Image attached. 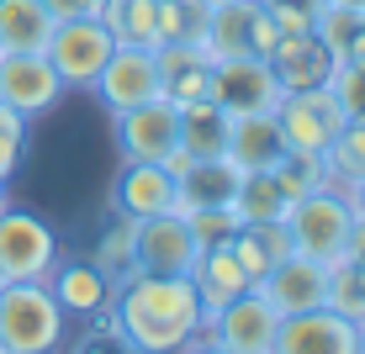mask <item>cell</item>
Masks as SVG:
<instances>
[{"instance_id":"1","label":"cell","mask_w":365,"mask_h":354,"mask_svg":"<svg viewBox=\"0 0 365 354\" xmlns=\"http://www.w3.org/2000/svg\"><path fill=\"white\" fill-rule=\"evenodd\" d=\"M106 318L138 354H180L207 323L191 275H148V270H128L111 286Z\"/></svg>"},{"instance_id":"2","label":"cell","mask_w":365,"mask_h":354,"mask_svg":"<svg viewBox=\"0 0 365 354\" xmlns=\"http://www.w3.org/2000/svg\"><path fill=\"white\" fill-rule=\"evenodd\" d=\"M69 338V312L53 301L48 281L0 286V349L6 354H58Z\"/></svg>"},{"instance_id":"3","label":"cell","mask_w":365,"mask_h":354,"mask_svg":"<svg viewBox=\"0 0 365 354\" xmlns=\"http://www.w3.org/2000/svg\"><path fill=\"white\" fill-rule=\"evenodd\" d=\"M281 222H286V233H292L297 254L339 264V259H344V249H349V233H355V207H349L344 185H323V191L292 201Z\"/></svg>"},{"instance_id":"4","label":"cell","mask_w":365,"mask_h":354,"mask_svg":"<svg viewBox=\"0 0 365 354\" xmlns=\"http://www.w3.org/2000/svg\"><path fill=\"white\" fill-rule=\"evenodd\" d=\"M58 264V233L37 212L0 207V286L11 281H48Z\"/></svg>"},{"instance_id":"5","label":"cell","mask_w":365,"mask_h":354,"mask_svg":"<svg viewBox=\"0 0 365 354\" xmlns=\"http://www.w3.org/2000/svg\"><path fill=\"white\" fill-rule=\"evenodd\" d=\"M111 48H117V37L106 32L101 16H74V21H53V37H48L43 58L64 80V90H91L96 74L106 69Z\"/></svg>"},{"instance_id":"6","label":"cell","mask_w":365,"mask_h":354,"mask_svg":"<svg viewBox=\"0 0 365 354\" xmlns=\"http://www.w3.org/2000/svg\"><path fill=\"white\" fill-rule=\"evenodd\" d=\"M207 100L222 111V117H259V111H275L281 100V85L265 58L238 53V58H212V80H207Z\"/></svg>"},{"instance_id":"7","label":"cell","mask_w":365,"mask_h":354,"mask_svg":"<svg viewBox=\"0 0 365 354\" xmlns=\"http://www.w3.org/2000/svg\"><path fill=\"white\" fill-rule=\"evenodd\" d=\"M275 43H281V27H275V16L259 0H222V6H212L207 43L201 48H207L212 58H238V53L265 58Z\"/></svg>"},{"instance_id":"8","label":"cell","mask_w":365,"mask_h":354,"mask_svg":"<svg viewBox=\"0 0 365 354\" xmlns=\"http://www.w3.org/2000/svg\"><path fill=\"white\" fill-rule=\"evenodd\" d=\"M91 90H96V100L111 111V117L143 106V100H154V95H165V85H159V53L154 48H138V43H117Z\"/></svg>"},{"instance_id":"9","label":"cell","mask_w":365,"mask_h":354,"mask_svg":"<svg viewBox=\"0 0 365 354\" xmlns=\"http://www.w3.org/2000/svg\"><path fill=\"white\" fill-rule=\"evenodd\" d=\"M275 127H281V143L286 148H302V154H323L329 148V137L339 132V122H344V111H339V100L329 85H318V90H292L275 100Z\"/></svg>"},{"instance_id":"10","label":"cell","mask_w":365,"mask_h":354,"mask_svg":"<svg viewBox=\"0 0 365 354\" xmlns=\"http://www.w3.org/2000/svg\"><path fill=\"white\" fill-rule=\"evenodd\" d=\"M111 137H117L122 159H148V164H165V154L180 143V106L165 95L143 100L133 111H117L111 117Z\"/></svg>"},{"instance_id":"11","label":"cell","mask_w":365,"mask_h":354,"mask_svg":"<svg viewBox=\"0 0 365 354\" xmlns=\"http://www.w3.org/2000/svg\"><path fill=\"white\" fill-rule=\"evenodd\" d=\"M270 354H360V323L334 307L292 312L275 328Z\"/></svg>"},{"instance_id":"12","label":"cell","mask_w":365,"mask_h":354,"mask_svg":"<svg viewBox=\"0 0 365 354\" xmlns=\"http://www.w3.org/2000/svg\"><path fill=\"white\" fill-rule=\"evenodd\" d=\"M201 259L185 212H165V217H143L133 233V270L148 275H191V264Z\"/></svg>"},{"instance_id":"13","label":"cell","mask_w":365,"mask_h":354,"mask_svg":"<svg viewBox=\"0 0 365 354\" xmlns=\"http://www.w3.org/2000/svg\"><path fill=\"white\" fill-rule=\"evenodd\" d=\"M111 212L143 222V217H165V212H180V185L165 164L148 159H122L117 180H111Z\"/></svg>"},{"instance_id":"14","label":"cell","mask_w":365,"mask_h":354,"mask_svg":"<svg viewBox=\"0 0 365 354\" xmlns=\"http://www.w3.org/2000/svg\"><path fill=\"white\" fill-rule=\"evenodd\" d=\"M0 100L21 117H48L64 100V80L43 53H0Z\"/></svg>"},{"instance_id":"15","label":"cell","mask_w":365,"mask_h":354,"mask_svg":"<svg viewBox=\"0 0 365 354\" xmlns=\"http://www.w3.org/2000/svg\"><path fill=\"white\" fill-rule=\"evenodd\" d=\"M207 328H212V338H217L228 354H270L275 328H281V312H275L270 301L259 296V286H255V291H244V296H233Z\"/></svg>"},{"instance_id":"16","label":"cell","mask_w":365,"mask_h":354,"mask_svg":"<svg viewBox=\"0 0 365 354\" xmlns=\"http://www.w3.org/2000/svg\"><path fill=\"white\" fill-rule=\"evenodd\" d=\"M259 296H265L281 318H292V312H312V307L329 301V264L292 249V254L259 281Z\"/></svg>"},{"instance_id":"17","label":"cell","mask_w":365,"mask_h":354,"mask_svg":"<svg viewBox=\"0 0 365 354\" xmlns=\"http://www.w3.org/2000/svg\"><path fill=\"white\" fill-rule=\"evenodd\" d=\"M265 64L275 74V85H281V95H292V90H318V85H329L339 58L323 48L318 32H281V43L265 53Z\"/></svg>"},{"instance_id":"18","label":"cell","mask_w":365,"mask_h":354,"mask_svg":"<svg viewBox=\"0 0 365 354\" xmlns=\"http://www.w3.org/2000/svg\"><path fill=\"white\" fill-rule=\"evenodd\" d=\"M48 291L69 318H106L111 307V281L91 259H58L53 275H48Z\"/></svg>"},{"instance_id":"19","label":"cell","mask_w":365,"mask_h":354,"mask_svg":"<svg viewBox=\"0 0 365 354\" xmlns=\"http://www.w3.org/2000/svg\"><path fill=\"white\" fill-rule=\"evenodd\" d=\"M159 85H165V100L175 106H191V100H207V80H212V53L196 43H159Z\"/></svg>"},{"instance_id":"20","label":"cell","mask_w":365,"mask_h":354,"mask_svg":"<svg viewBox=\"0 0 365 354\" xmlns=\"http://www.w3.org/2000/svg\"><path fill=\"white\" fill-rule=\"evenodd\" d=\"M191 286H196V296H201V318H207V323L217 318L233 296L255 291V286H249V275L238 270L233 249H201V259L191 264ZM207 323H201V328H207Z\"/></svg>"},{"instance_id":"21","label":"cell","mask_w":365,"mask_h":354,"mask_svg":"<svg viewBox=\"0 0 365 354\" xmlns=\"http://www.w3.org/2000/svg\"><path fill=\"white\" fill-rule=\"evenodd\" d=\"M281 154H286V143H281V127H275L270 111L228 122V148H222L228 164H238V170H275Z\"/></svg>"},{"instance_id":"22","label":"cell","mask_w":365,"mask_h":354,"mask_svg":"<svg viewBox=\"0 0 365 354\" xmlns=\"http://www.w3.org/2000/svg\"><path fill=\"white\" fill-rule=\"evenodd\" d=\"M228 249H233L238 270L249 275V286H259L275 264L292 254V233H286V222H238Z\"/></svg>"},{"instance_id":"23","label":"cell","mask_w":365,"mask_h":354,"mask_svg":"<svg viewBox=\"0 0 365 354\" xmlns=\"http://www.w3.org/2000/svg\"><path fill=\"white\" fill-rule=\"evenodd\" d=\"M53 16L43 0H0V53H43Z\"/></svg>"},{"instance_id":"24","label":"cell","mask_w":365,"mask_h":354,"mask_svg":"<svg viewBox=\"0 0 365 354\" xmlns=\"http://www.w3.org/2000/svg\"><path fill=\"white\" fill-rule=\"evenodd\" d=\"M238 164L228 159H191V170L180 175V212L191 207H233V191H238Z\"/></svg>"},{"instance_id":"25","label":"cell","mask_w":365,"mask_h":354,"mask_svg":"<svg viewBox=\"0 0 365 354\" xmlns=\"http://www.w3.org/2000/svg\"><path fill=\"white\" fill-rule=\"evenodd\" d=\"M286 207H292V196L281 191V180H275L270 170H244L238 175V191H233L238 222H281Z\"/></svg>"},{"instance_id":"26","label":"cell","mask_w":365,"mask_h":354,"mask_svg":"<svg viewBox=\"0 0 365 354\" xmlns=\"http://www.w3.org/2000/svg\"><path fill=\"white\" fill-rule=\"evenodd\" d=\"M228 122L212 100H191V106H180V148L191 159H222V148H228Z\"/></svg>"},{"instance_id":"27","label":"cell","mask_w":365,"mask_h":354,"mask_svg":"<svg viewBox=\"0 0 365 354\" xmlns=\"http://www.w3.org/2000/svg\"><path fill=\"white\" fill-rule=\"evenodd\" d=\"M101 21L117 43H138V48H159V0H106Z\"/></svg>"},{"instance_id":"28","label":"cell","mask_w":365,"mask_h":354,"mask_svg":"<svg viewBox=\"0 0 365 354\" xmlns=\"http://www.w3.org/2000/svg\"><path fill=\"white\" fill-rule=\"evenodd\" d=\"M133 233H138V222L122 217V212H111L106 227H101V238H96V249H91V264L106 275L111 286L133 270Z\"/></svg>"},{"instance_id":"29","label":"cell","mask_w":365,"mask_h":354,"mask_svg":"<svg viewBox=\"0 0 365 354\" xmlns=\"http://www.w3.org/2000/svg\"><path fill=\"white\" fill-rule=\"evenodd\" d=\"M212 0H159V43H207Z\"/></svg>"},{"instance_id":"30","label":"cell","mask_w":365,"mask_h":354,"mask_svg":"<svg viewBox=\"0 0 365 354\" xmlns=\"http://www.w3.org/2000/svg\"><path fill=\"white\" fill-rule=\"evenodd\" d=\"M270 175L281 180V191L292 196V201L323 191V185H334V175H329V164H323V154H302V148H286V154L275 159Z\"/></svg>"},{"instance_id":"31","label":"cell","mask_w":365,"mask_h":354,"mask_svg":"<svg viewBox=\"0 0 365 354\" xmlns=\"http://www.w3.org/2000/svg\"><path fill=\"white\" fill-rule=\"evenodd\" d=\"M323 164H329L334 185H349L365 175V122H339V132L329 137V148H323Z\"/></svg>"},{"instance_id":"32","label":"cell","mask_w":365,"mask_h":354,"mask_svg":"<svg viewBox=\"0 0 365 354\" xmlns=\"http://www.w3.org/2000/svg\"><path fill=\"white\" fill-rule=\"evenodd\" d=\"M323 307H334V312H344V318H365V270L355 259H339L329 264V301Z\"/></svg>"},{"instance_id":"33","label":"cell","mask_w":365,"mask_h":354,"mask_svg":"<svg viewBox=\"0 0 365 354\" xmlns=\"http://www.w3.org/2000/svg\"><path fill=\"white\" fill-rule=\"evenodd\" d=\"M185 227H191L196 249H228L238 233V212L233 207H191L185 212Z\"/></svg>"},{"instance_id":"34","label":"cell","mask_w":365,"mask_h":354,"mask_svg":"<svg viewBox=\"0 0 365 354\" xmlns=\"http://www.w3.org/2000/svg\"><path fill=\"white\" fill-rule=\"evenodd\" d=\"M329 90H334L339 111H344L349 122H365V64H355V58L334 64V74H329Z\"/></svg>"},{"instance_id":"35","label":"cell","mask_w":365,"mask_h":354,"mask_svg":"<svg viewBox=\"0 0 365 354\" xmlns=\"http://www.w3.org/2000/svg\"><path fill=\"white\" fill-rule=\"evenodd\" d=\"M21 159H27V117L0 100V180H11L21 170Z\"/></svg>"},{"instance_id":"36","label":"cell","mask_w":365,"mask_h":354,"mask_svg":"<svg viewBox=\"0 0 365 354\" xmlns=\"http://www.w3.org/2000/svg\"><path fill=\"white\" fill-rule=\"evenodd\" d=\"M281 32H312V21L329 11V0H259Z\"/></svg>"},{"instance_id":"37","label":"cell","mask_w":365,"mask_h":354,"mask_svg":"<svg viewBox=\"0 0 365 354\" xmlns=\"http://www.w3.org/2000/svg\"><path fill=\"white\" fill-rule=\"evenodd\" d=\"M69 354H138V349L117 333V323H111V318H96V323L69 344Z\"/></svg>"},{"instance_id":"38","label":"cell","mask_w":365,"mask_h":354,"mask_svg":"<svg viewBox=\"0 0 365 354\" xmlns=\"http://www.w3.org/2000/svg\"><path fill=\"white\" fill-rule=\"evenodd\" d=\"M43 6H48L53 21H74V16H101L106 0H43Z\"/></svg>"},{"instance_id":"39","label":"cell","mask_w":365,"mask_h":354,"mask_svg":"<svg viewBox=\"0 0 365 354\" xmlns=\"http://www.w3.org/2000/svg\"><path fill=\"white\" fill-rule=\"evenodd\" d=\"M180 354H228V349H222L217 338H212V328H201V333H196V338H191V344H185Z\"/></svg>"},{"instance_id":"40","label":"cell","mask_w":365,"mask_h":354,"mask_svg":"<svg viewBox=\"0 0 365 354\" xmlns=\"http://www.w3.org/2000/svg\"><path fill=\"white\" fill-rule=\"evenodd\" d=\"M344 196H349V207H355V217L365 222V175H360V180H349V185H344Z\"/></svg>"},{"instance_id":"41","label":"cell","mask_w":365,"mask_h":354,"mask_svg":"<svg viewBox=\"0 0 365 354\" xmlns=\"http://www.w3.org/2000/svg\"><path fill=\"white\" fill-rule=\"evenodd\" d=\"M344 58H355V64H365V16H360V27H355V37H349Z\"/></svg>"},{"instance_id":"42","label":"cell","mask_w":365,"mask_h":354,"mask_svg":"<svg viewBox=\"0 0 365 354\" xmlns=\"http://www.w3.org/2000/svg\"><path fill=\"white\" fill-rule=\"evenodd\" d=\"M334 6H349V11H365V0H334Z\"/></svg>"},{"instance_id":"43","label":"cell","mask_w":365,"mask_h":354,"mask_svg":"<svg viewBox=\"0 0 365 354\" xmlns=\"http://www.w3.org/2000/svg\"><path fill=\"white\" fill-rule=\"evenodd\" d=\"M360 354H365V318H360Z\"/></svg>"},{"instance_id":"44","label":"cell","mask_w":365,"mask_h":354,"mask_svg":"<svg viewBox=\"0 0 365 354\" xmlns=\"http://www.w3.org/2000/svg\"><path fill=\"white\" fill-rule=\"evenodd\" d=\"M0 207H11V201H6V180H0Z\"/></svg>"},{"instance_id":"45","label":"cell","mask_w":365,"mask_h":354,"mask_svg":"<svg viewBox=\"0 0 365 354\" xmlns=\"http://www.w3.org/2000/svg\"><path fill=\"white\" fill-rule=\"evenodd\" d=\"M212 6H222V0H212Z\"/></svg>"},{"instance_id":"46","label":"cell","mask_w":365,"mask_h":354,"mask_svg":"<svg viewBox=\"0 0 365 354\" xmlns=\"http://www.w3.org/2000/svg\"><path fill=\"white\" fill-rule=\"evenodd\" d=\"M360 16H365V11H360Z\"/></svg>"},{"instance_id":"47","label":"cell","mask_w":365,"mask_h":354,"mask_svg":"<svg viewBox=\"0 0 365 354\" xmlns=\"http://www.w3.org/2000/svg\"><path fill=\"white\" fill-rule=\"evenodd\" d=\"M0 354H6V349H0Z\"/></svg>"}]
</instances>
